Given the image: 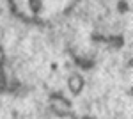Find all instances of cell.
Instances as JSON below:
<instances>
[{
    "instance_id": "obj_4",
    "label": "cell",
    "mask_w": 133,
    "mask_h": 119,
    "mask_svg": "<svg viewBox=\"0 0 133 119\" xmlns=\"http://www.w3.org/2000/svg\"><path fill=\"white\" fill-rule=\"evenodd\" d=\"M83 119H92V117H83Z\"/></svg>"
},
{
    "instance_id": "obj_3",
    "label": "cell",
    "mask_w": 133,
    "mask_h": 119,
    "mask_svg": "<svg viewBox=\"0 0 133 119\" xmlns=\"http://www.w3.org/2000/svg\"><path fill=\"white\" fill-rule=\"evenodd\" d=\"M2 64H4V50L0 48V68H2Z\"/></svg>"
},
{
    "instance_id": "obj_2",
    "label": "cell",
    "mask_w": 133,
    "mask_h": 119,
    "mask_svg": "<svg viewBox=\"0 0 133 119\" xmlns=\"http://www.w3.org/2000/svg\"><path fill=\"white\" fill-rule=\"evenodd\" d=\"M83 85H85V82H83V77L80 75V73H73V75H69V78H68V87H69V91H71L75 96L82 92Z\"/></svg>"
},
{
    "instance_id": "obj_1",
    "label": "cell",
    "mask_w": 133,
    "mask_h": 119,
    "mask_svg": "<svg viewBox=\"0 0 133 119\" xmlns=\"http://www.w3.org/2000/svg\"><path fill=\"white\" fill-rule=\"evenodd\" d=\"M51 110L61 116V117H66L69 112H71V103L64 98L62 94H53L51 96Z\"/></svg>"
}]
</instances>
